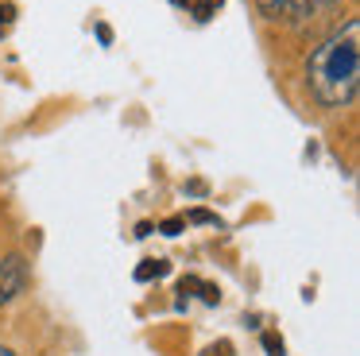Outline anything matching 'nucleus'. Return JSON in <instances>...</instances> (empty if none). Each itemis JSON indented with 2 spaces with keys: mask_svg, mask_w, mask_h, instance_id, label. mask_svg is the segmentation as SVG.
Listing matches in <instances>:
<instances>
[{
  "mask_svg": "<svg viewBox=\"0 0 360 356\" xmlns=\"http://www.w3.org/2000/svg\"><path fill=\"white\" fill-rule=\"evenodd\" d=\"M306 85L326 108H345L360 85V20H349L314 46L306 62Z\"/></svg>",
  "mask_w": 360,
  "mask_h": 356,
  "instance_id": "1",
  "label": "nucleus"
},
{
  "mask_svg": "<svg viewBox=\"0 0 360 356\" xmlns=\"http://www.w3.org/2000/svg\"><path fill=\"white\" fill-rule=\"evenodd\" d=\"M259 12L267 20H287V23H306L318 20L321 12L329 8V0H256Z\"/></svg>",
  "mask_w": 360,
  "mask_h": 356,
  "instance_id": "2",
  "label": "nucleus"
},
{
  "mask_svg": "<svg viewBox=\"0 0 360 356\" xmlns=\"http://www.w3.org/2000/svg\"><path fill=\"white\" fill-rule=\"evenodd\" d=\"M27 286V260L24 255H4L0 260V306H8Z\"/></svg>",
  "mask_w": 360,
  "mask_h": 356,
  "instance_id": "3",
  "label": "nucleus"
},
{
  "mask_svg": "<svg viewBox=\"0 0 360 356\" xmlns=\"http://www.w3.org/2000/svg\"><path fill=\"white\" fill-rule=\"evenodd\" d=\"M167 271H171L167 260H143L140 267H136V279H140V283H151V279H163Z\"/></svg>",
  "mask_w": 360,
  "mask_h": 356,
  "instance_id": "4",
  "label": "nucleus"
},
{
  "mask_svg": "<svg viewBox=\"0 0 360 356\" xmlns=\"http://www.w3.org/2000/svg\"><path fill=\"white\" fill-rule=\"evenodd\" d=\"M190 8H194V15L205 23V20H213V15H217L221 8H225V0H194Z\"/></svg>",
  "mask_w": 360,
  "mask_h": 356,
  "instance_id": "5",
  "label": "nucleus"
},
{
  "mask_svg": "<svg viewBox=\"0 0 360 356\" xmlns=\"http://www.w3.org/2000/svg\"><path fill=\"white\" fill-rule=\"evenodd\" d=\"M194 291L202 294V302H210V306H217V302H221V291H217L213 283H202V279H198V286H194Z\"/></svg>",
  "mask_w": 360,
  "mask_h": 356,
  "instance_id": "6",
  "label": "nucleus"
},
{
  "mask_svg": "<svg viewBox=\"0 0 360 356\" xmlns=\"http://www.w3.org/2000/svg\"><path fill=\"white\" fill-rule=\"evenodd\" d=\"M264 348H267V356H283V352H287V345H283L279 333H264Z\"/></svg>",
  "mask_w": 360,
  "mask_h": 356,
  "instance_id": "7",
  "label": "nucleus"
},
{
  "mask_svg": "<svg viewBox=\"0 0 360 356\" xmlns=\"http://www.w3.org/2000/svg\"><path fill=\"white\" fill-rule=\"evenodd\" d=\"M182 229H186V217H167V221L159 224V232H163V236H179Z\"/></svg>",
  "mask_w": 360,
  "mask_h": 356,
  "instance_id": "8",
  "label": "nucleus"
},
{
  "mask_svg": "<svg viewBox=\"0 0 360 356\" xmlns=\"http://www.w3.org/2000/svg\"><path fill=\"white\" fill-rule=\"evenodd\" d=\"M12 23H16V4H8V0H4V4H0V35H4Z\"/></svg>",
  "mask_w": 360,
  "mask_h": 356,
  "instance_id": "9",
  "label": "nucleus"
},
{
  "mask_svg": "<svg viewBox=\"0 0 360 356\" xmlns=\"http://www.w3.org/2000/svg\"><path fill=\"white\" fill-rule=\"evenodd\" d=\"M190 224H221V217L217 213H210V209H194V213L186 217Z\"/></svg>",
  "mask_w": 360,
  "mask_h": 356,
  "instance_id": "10",
  "label": "nucleus"
},
{
  "mask_svg": "<svg viewBox=\"0 0 360 356\" xmlns=\"http://www.w3.org/2000/svg\"><path fill=\"white\" fill-rule=\"evenodd\" d=\"M229 352H233V345H229V341H221V345L210 348V356H229Z\"/></svg>",
  "mask_w": 360,
  "mask_h": 356,
  "instance_id": "11",
  "label": "nucleus"
},
{
  "mask_svg": "<svg viewBox=\"0 0 360 356\" xmlns=\"http://www.w3.org/2000/svg\"><path fill=\"white\" fill-rule=\"evenodd\" d=\"M151 229H155V224H151V221H140V224H136V236H151Z\"/></svg>",
  "mask_w": 360,
  "mask_h": 356,
  "instance_id": "12",
  "label": "nucleus"
},
{
  "mask_svg": "<svg viewBox=\"0 0 360 356\" xmlns=\"http://www.w3.org/2000/svg\"><path fill=\"white\" fill-rule=\"evenodd\" d=\"M97 39H101V43H112V31L105 27V23H97Z\"/></svg>",
  "mask_w": 360,
  "mask_h": 356,
  "instance_id": "13",
  "label": "nucleus"
},
{
  "mask_svg": "<svg viewBox=\"0 0 360 356\" xmlns=\"http://www.w3.org/2000/svg\"><path fill=\"white\" fill-rule=\"evenodd\" d=\"M171 4H179V8H190V4H194V0H171Z\"/></svg>",
  "mask_w": 360,
  "mask_h": 356,
  "instance_id": "14",
  "label": "nucleus"
},
{
  "mask_svg": "<svg viewBox=\"0 0 360 356\" xmlns=\"http://www.w3.org/2000/svg\"><path fill=\"white\" fill-rule=\"evenodd\" d=\"M0 356H16V352H12V348H4V345H0Z\"/></svg>",
  "mask_w": 360,
  "mask_h": 356,
  "instance_id": "15",
  "label": "nucleus"
}]
</instances>
